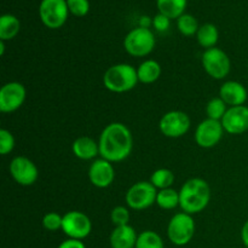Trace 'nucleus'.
<instances>
[{
	"label": "nucleus",
	"mask_w": 248,
	"mask_h": 248,
	"mask_svg": "<svg viewBox=\"0 0 248 248\" xmlns=\"http://www.w3.org/2000/svg\"><path fill=\"white\" fill-rule=\"evenodd\" d=\"M220 123L230 135H242L248 131V107H230Z\"/></svg>",
	"instance_id": "nucleus-14"
},
{
	"label": "nucleus",
	"mask_w": 248,
	"mask_h": 248,
	"mask_svg": "<svg viewBox=\"0 0 248 248\" xmlns=\"http://www.w3.org/2000/svg\"><path fill=\"white\" fill-rule=\"evenodd\" d=\"M21 28V22L16 16L11 14H5L0 17V40H11L18 34Z\"/></svg>",
	"instance_id": "nucleus-20"
},
{
	"label": "nucleus",
	"mask_w": 248,
	"mask_h": 248,
	"mask_svg": "<svg viewBox=\"0 0 248 248\" xmlns=\"http://www.w3.org/2000/svg\"><path fill=\"white\" fill-rule=\"evenodd\" d=\"M67 0H41L39 5V16L47 28L57 29L65 23L68 18Z\"/></svg>",
	"instance_id": "nucleus-6"
},
{
	"label": "nucleus",
	"mask_w": 248,
	"mask_h": 248,
	"mask_svg": "<svg viewBox=\"0 0 248 248\" xmlns=\"http://www.w3.org/2000/svg\"><path fill=\"white\" fill-rule=\"evenodd\" d=\"M138 235L131 225L115 227L110 234L111 248H135Z\"/></svg>",
	"instance_id": "nucleus-17"
},
{
	"label": "nucleus",
	"mask_w": 248,
	"mask_h": 248,
	"mask_svg": "<svg viewBox=\"0 0 248 248\" xmlns=\"http://www.w3.org/2000/svg\"><path fill=\"white\" fill-rule=\"evenodd\" d=\"M135 248H165V245L157 232L147 230L138 235Z\"/></svg>",
	"instance_id": "nucleus-25"
},
{
	"label": "nucleus",
	"mask_w": 248,
	"mask_h": 248,
	"mask_svg": "<svg viewBox=\"0 0 248 248\" xmlns=\"http://www.w3.org/2000/svg\"><path fill=\"white\" fill-rule=\"evenodd\" d=\"M63 217L56 212L46 213L43 218V225L46 230L48 232H57V230L62 229Z\"/></svg>",
	"instance_id": "nucleus-28"
},
{
	"label": "nucleus",
	"mask_w": 248,
	"mask_h": 248,
	"mask_svg": "<svg viewBox=\"0 0 248 248\" xmlns=\"http://www.w3.org/2000/svg\"><path fill=\"white\" fill-rule=\"evenodd\" d=\"M138 80L143 84H153L161 75V65L154 60H147L137 68Z\"/></svg>",
	"instance_id": "nucleus-19"
},
{
	"label": "nucleus",
	"mask_w": 248,
	"mask_h": 248,
	"mask_svg": "<svg viewBox=\"0 0 248 248\" xmlns=\"http://www.w3.org/2000/svg\"><path fill=\"white\" fill-rule=\"evenodd\" d=\"M162 135L170 138H179L190 128V119L184 111L172 110L165 114L159 123Z\"/></svg>",
	"instance_id": "nucleus-10"
},
{
	"label": "nucleus",
	"mask_w": 248,
	"mask_h": 248,
	"mask_svg": "<svg viewBox=\"0 0 248 248\" xmlns=\"http://www.w3.org/2000/svg\"><path fill=\"white\" fill-rule=\"evenodd\" d=\"M210 200V186L201 178L189 179L179 191V206L188 215H195L203 211Z\"/></svg>",
	"instance_id": "nucleus-2"
},
{
	"label": "nucleus",
	"mask_w": 248,
	"mask_h": 248,
	"mask_svg": "<svg viewBox=\"0 0 248 248\" xmlns=\"http://www.w3.org/2000/svg\"><path fill=\"white\" fill-rule=\"evenodd\" d=\"M10 173L12 178L23 186H33L39 177L38 167L26 156H16L10 164Z\"/></svg>",
	"instance_id": "nucleus-11"
},
{
	"label": "nucleus",
	"mask_w": 248,
	"mask_h": 248,
	"mask_svg": "<svg viewBox=\"0 0 248 248\" xmlns=\"http://www.w3.org/2000/svg\"><path fill=\"white\" fill-rule=\"evenodd\" d=\"M26 89L16 81L7 82L0 90V111L12 113L21 108L26 99Z\"/></svg>",
	"instance_id": "nucleus-13"
},
{
	"label": "nucleus",
	"mask_w": 248,
	"mask_h": 248,
	"mask_svg": "<svg viewBox=\"0 0 248 248\" xmlns=\"http://www.w3.org/2000/svg\"><path fill=\"white\" fill-rule=\"evenodd\" d=\"M140 27H144V28H149V26L153 23V21H150L149 17H142V18H140Z\"/></svg>",
	"instance_id": "nucleus-35"
},
{
	"label": "nucleus",
	"mask_w": 248,
	"mask_h": 248,
	"mask_svg": "<svg viewBox=\"0 0 248 248\" xmlns=\"http://www.w3.org/2000/svg\"><path fill=\"white\" fill-rule=\"evenodd\" d=\"M99 155L110 162H120L132 152L131 131L121 123L109 124L99 137Z\"/></svg>",
	"instance_id": "nucleus-1"
},
{
	"label": "nucleus",
	"mask_w": 248,
	"mask_h": 248,
	"mask_svg": "<svg viewBox=\"0 0 248 248\" xmlns=\"http://www.w3.org/2000/svg\"><path fill=\"white\" fill-rule=\"evenodd\" d=\"M115 178V171L110 161L103 159L94 160L89 169V179L97 188H108Z\"/></svg>",
	"instance_id": "nucleus-15"
},
{
	"label": "nucleus",
	"mask_w": 248,
	"mask_h": 248,
	"mask_svg": "<svg viewBox=\"0 0 248 248\" xmlns=\"http://www.w3.org/2000/svg\"><path fill=\"white\" fill-rule=\"evenodd\" d=\"M68 9L70 14L74 16L82 17L87 15L90 11V1L89 0H67Z\"/></svg>",
	"instance_id": "nucleus-29"
},
{
	"label": "nucleus",
	"mask_w": 248,
	"mask_h": 248,
	"mask_svg": "<svg viewBox=\"0 0 248 248\" xmlns=\"http://www.w3.org/2000/svg\"><path fill=\"white\" fill-rule=\"evenodd\" d=\"M157 190L150 182H138L126 193V203L136 211H142L156 202Z\"/></svg>",
	"instance_id": "nucleus-8"
},
{
	"label": "nucleus",
	"mask_w": 248,
	"mask_h": 248,
	"mask_svg": "<svg viewBox=\"0 0 248 248\" xmlns=\"http://www.w3.org/2000/svg\"><path fill=\"white\" fill-rule=\"evenodd\" d=\"M160 14L169 18H179L184 14L186 7V0H156Z\"/></svg>",
	"instance_id": "nucleus-21"
},
{
	"label": "nucleus",
	"mask_w": 248,
	"mask_h": 248,
	"mask_svg": "<svg viewBox=\"0 0 248 248\" xmlns=\"http://www.w3.org/2000/svg\"><path fill=\"white\" fill-rule=\"evenodd\" d=\"M227 110V104L220 97L212 98L207 103V107H206V113H207L208 119H212V120L222 121Z\"/></svg>",
	"instance_id": "nucleus-27"
},
{
	"label": "nucleus",
	"mask_w": 248,
	"mask_h": 248,
	"mask_svg": "<svg viewBox=\"0 0 248 248\" xmlns=\"http://www.w3.org/2000/svg\"><path fill=\"white\" fill-rule=\"evenodd\" d=\"M111 222L115 227H121V225H127L128 220H130V213L128 210L124 206H116L111 211Z\"/></svg>",
	"instance_id": "nucleus-30"
},
{
	"label": "nucleus",
	"mask_w": 248,
	"mask_h": 248,
	"mask_svg": "<svg viewBox=\"0 0 248 248\" xmlns=\"http://www.w3.org/2000/svg\"><path fill=\"white\" fill-rule=\"evenodd\" d=\"M219 97L228 106L239 107L246 103L248 92L241 82L227 81L220 87Z\"/></svg>",
	"instance_id": "nucleus-16"
},
{
	"label": "nucleus",
	"mask_w": 248,
	"mask_h": 248,
	"mask_svg": "<svg viewBox=\"0 0 248 248\" xmlns=\"http://www.w3.org/2000/svg\"><path fill=\"white\" fill-rule=\"evenodd\" d=\"M177 27H178L179 31L186 36L194 35L198 33L199 28H200L198 19L193 15L189 14H183L179 18H177Z\"/></svg>",
	"instance_id": "nucleus-26"
},
{
	"label": "nucleus",
	"mask_w": 248,
	"mask_h": 248,
	"mask_svg": "<svg viewBox=\"0 0 248 248\" xmlns=\"http://www.w3.org/2000/svg\"><path fill=\"white\" fill-rule=\"evenodd\" d=\"M241 239L242 242H244L245 247L248 248V220L244 224L241 229Z\"/></svg>",
	"instance_id": "nucleus-34"
},
{
	"label": "nucleus",
	"mask_w": 248,
	"mask_h": 248,
	"mask_svg": "<svg viewBox=\"0 0 248 248\" xmlns=\"http://www.w3.org/2000/svg\"><path fill=\"white\" fill-rule=\"evenodd\" d=\"M62 230L69 239L84 240L92 230L91 219L85 213L70 211L63 216Z\"/></svg>",
	"instance_id": "nucleus-9"
},
{
	"label": "nucleus",
	"mask_w": 248,
	"mask_h": 248,
	"mask_svg": "<svg viewBox=\"0 0 248 248\" xmlns=\"http://www.w3.org/2000/svg\"><path fill=\"white\" fill-rule=\"evenodd\" d=\"M15 148V138L10 131L0 130V154L7 155Z\"/></svg>",
	"instance_id": "nucleus-31"
},
{
	"label": "nucleus",
	"mask_w": 248,
	"mask_h": 248,
	"mask_svg": "<svg viewBox=\"0 0 248 248\" xmlns=\"http://www.w3.org/2000/svg\"><path fill=\"white\" fill-rule=\"evenodd\" d=\"M195 234V222L191 215L186 212L177 213L171 218L167 227V236L176 246H186L193 240Z\"/></svg>",
	"instance_id": "nucleus-4"
},
{
	"label": "nucleus",
	"mask_w": 248,
	"mask_h": 248,
	"mask_svg": "<svg viewBox=\"0 0 248 248\" xmlns=\"http://www.w3.org/2000/svg\"><path fill=\"white\" fill-rule=\"evenodd\" d=\"M150 183L156 189H169L174 183V173L169 169H159L153 172Z\"/></svg>",
	"instance_id": "nucleus-24"
},
{
	"label": "nucleus",
	"mask_w": 248,
	"mask_h": 248,
	"mask_svg": "<svg viewBox=\"0 0 248 248\" xmlns=\"http://www.w3.org/2000/svg\"><path fill=\"white\" fill-rule=\"evenodd\" d=\"M73 153L81 160L94 159L99 154V145L90 137H79L73 143Z\"/></svg>",
	"instance_id": "nucleus-18"
},
{
	"label": "nucleus",
	"mask_w": 248,
	"mask_h": 248,
	"mask_svg": "<svg viewBox=\"0 0 248 248\" xmlns=\"http://www.w3.org/2000/svg\"><path fill=\"white\" fill-rule=\"evenodd\" d=\"M58 248H86L84 242L81 240H75V239H68L63 241L62 244L58 246Z\"/></svg>",
	"instance_id": "nucleus-33"
},
{
	"label": "nucleus",
	"mask_w": 248,
	"mask_h": 248,
	"mask_svg": "<svg viewBox=\"0 0 248 248\" xmlns=\"http://www.w3.org/2000/svg\"><path fill=\"white\" fill-rule=\"evenodd\" d=\"M126 52L135 57H144L155 47V36L149 28L138 27L132 29L124 40Z\"/></svg>",
	"instance_id": "nucleus-5"
},
{
	"label": "nucleus",
	"mask_w": 248,
	"mask_h": 248,
	"mask_svg": "<svg viewBox=\"0 0 248 248\" xmlns=\"http://www.w3.org/2000/svg\"><path fill=\"white\" fill-rule=\"evenodd\" d=\"M223 125L220 121L206 119L202 123L199 124L195 131V140L199 147L212 148L219 143L223 137Z\"/></svg>",
	"instance_id": "nucleus-12"
},
{
	"label": "nucleus",
	"mask_w": 248,
	"mask_h": 248,
	"mask_svg": "<svg viewBox=\"0 0 248 248\" xmlns=\"http://www.w3.org/2000/svg\"><path fill=\"white\" fill-rule=\"evenodd\" d=\"M4 52H5V44H4V41L2 40H0V55H4Z\"/></svg>",
	"instance_id": "nucleus-36"
},
{
	"label": "nucleus",
	"mask_w": 248,
	"mask_h": 248,
	"mask_svg": "<svg viewBox=\"0 0 248 248\" xmlns=\"http://www.w3.org/2000/svg\"><path fill=\"white\" fill-rule=\"evenodd\" d=\"M138 80L137 70L135 67L126 63L111 65L103 75V84L109 91L123 93L135 89Z\"/></svg>",
	"instance_id": "nucleus-3"
},
{
	"label": "nucleus",
	"mask_w": 248,
	"mask_h": 248,
	"mask_svg": "<svg viewBox=\"0 0 248 248\" xmlns=\"http://www.w3.org/2000/svg\"><path fill=\"white\" fill-rule=\"evenodd\" d=\"M202 65L210 77L213 79H224L230 73L232 62L227 53L218 47L205 50L202 53Z\"/></svg>",
	"instance_id": "nucleus-7"
},
{
	"label": "nucleus",
	"mask_w": 248,
	"mask_h": 248,
	"mask_svg": "<svg viewBox=\"0 0 248 248\" xmlns=\"http://www.w3.org/2000/svg\"><path fill=\"white\" fill-rule=\"evenodd\" d=\"M196 36H198L199 44L207 50V48L215 47L218 38H219V33H218V29L215 24L205 23L200 26Z\"/></svg>",
	"instance_id": "nucleus-22"
},
{
	"label": "nucleus",
	"mask_w": 248,
	"mask_h": 248,
	"mask_svg": "<svg viewBox=\"0 0 248 248\" xmlns=\"http://www.w3.org/2000/svg\"><path fill=\"white\" fill-rule=\"evenodd\" d=\"M156 203L162 210H173L179 206V193L174 189H162L157 191Z\"/></svg>",
	"instance_id": "nucleus-23"
},
{
	"label": "nucleus",
	"mask_w": 248,
	"mask_h": 248,
	"mask_svg": "<svg viewBox=\"0 0 248 248\" xmlns=\"http://www.w3.org/2000/svg\"><path fill=\"white\" fill-rule=\"evenodd\" d=\"M170 19L167 16L162 14H157L156 16L153 18V26L155 27V29L159 31H165L170 28Z\"/></svg>",
	"instance_id": "nucleus-32"
}]
</instances>
